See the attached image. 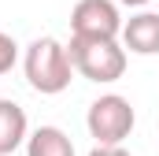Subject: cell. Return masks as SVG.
I'll return each mask as SVG.
<instances>
[{
	"instance_id": "cell-1",
	"label": "cell",
	"mask_w": 159,
	"mask_h": 156,
	"mask_svg": "<svg viewBox=\"0 0 159 156\" xmlns=\"http://www.w3.org/2000/svg\"><path fill=\"white\" fill-rule=\"evenodd\" d=\"M22 71H26V82L44 93V97H56L70 85L74 78V60L67 52V45L56 37H37L26 45V56H22Z\"/></svg>"
},
{
	"instance_id": "cell-8",
	"label": "cell",
	"mask_w": 159,
	"mask_h": 156,
	"mask_svg": "<svg viewBox=\"0 0 159 156\" xmlns=\"http://www.w3.org/2000/svg\"><path fill=\"white\" fill-rule=\"evenodd\" d=\"M15 60H19V45H15L11 34L0 30V75H7V71L15 67Z\"/></svg>"
},
{
	"instance_id": "cell-7",
	"label": "cell",
	"mask_w": 159,
	"mask_h": 156,
	"mask_svg": "<svg viewBox=\"0 0 159 156\" xmlns=\"http://www.w3.org/2000/svg\"><path fill=\"white\" fill-rule=\"evenodd\" d=\"M26 156H74V141L59 126H37L26 138Z\"/></svg>"
},
{
	"instance_id": "cell-2",
	"label": "cell",
	"mask_w": 159,
	"mask_h": 156,
	"mask_svg": "<svg viewBox=\"0 0 159 156\" xmlns=\"http://www.w3.org/2000/svg\"><path fill=\"white\" fill-rule=\"evenodd\" d=\"M67 52L74 60V71L96 85L119 82L126 75V45L119 37H74L70 34Z\"/></svg>"
},
{
	"instance_id": "cell-6",
	"label": "cell",
	"mask_w": 159,
	"mask_h": 156,
	"mask_svg": "<svg viewBox=\"0 0 159 156\" xmlns=\"http://www.w3.org/2000/svg\"><path fill=\"white\" fill-rule=\"evenodd\" d=\"M26 138H30V119H26V112L15 100L0 97V156H11L15 149H22Z\"/></svg>"
},
{
	"instance_id": "cell-3",
	"label": "cell",
	"mask_w": 159,
	"mask_h": 156,
	"mask_svg": "<svg viewBox=\"0 0 159 156\" xmlns=\"http://www.w3.org/2000/svg\"><path fill=\"white\" fill-rule=\"evenodd\" d=\"M85 126H89V138L96 145H122L133 134V126H137V112H133V104L126 97L104 93V97H96L89 104Z\"/></svg>"
},
{
	"instance_id": "cell-9",
	"label": "cell",
	"mask_w": 159,
	"mask_h": 156,
	"mask_svg": "<svg viewBox=\"0 0 159 156\" xmlns=\"http://www.w3.org/2000/svg\"><path fill=\"white\" fill-rule=\"evenodd\" d=\"M89 156H129V153H126L122 145H96Z\"/></svg>"
},
{
	"instance_id": "cell-5",
	"label": "cell",
	"mask_w": 159,
	"mask_h": 156,
	"mask_svg": "<svg viewBox=\"0 0 159 156\" xmlns=\"http://www.w3.org/2000/svg\"><path fill=\"white\" fill-rule=\"evenodd\" d=\"M122 45L133 56H156L159 52V15L156 11H141L129 22H122Z\"/></svg>"
},
{
	"instance_id": "cell-10",
	"label": "cell",
	"mask_w": 159,
	"mask_h": 156,
	"mask_svg": "<svg viewBox=\"0 0 159 156\" xmlns=\"http://www.w3.org/2000/svg\"><path fill=\"white\" fill-rule=\"evenodd\" d=\"M122 4H129V7H144L148 0H122Z\"/></svg>"
},
{
	"instance_id": "cell-4",
	"label": "cell",
	"mask_w": 159,
	"mask_h": 156,
	"mask_svg": "<svg viewBox=\"0 0 159 156\" xmlns=\"http://www.w3.org/2000/svg\"><path fill=\"white\" fill-rule=\"evenodd\" d=\"M74 37H122V15L115 0H78L70 11Z\"/></svg>"
}]
</instances>
